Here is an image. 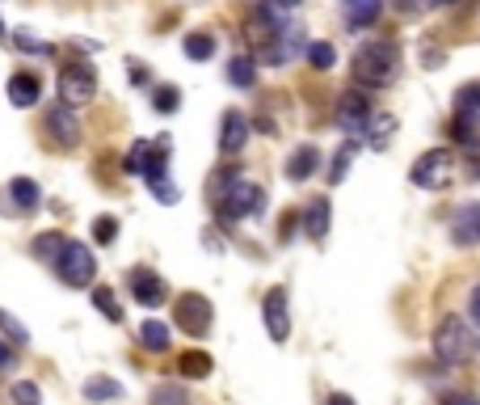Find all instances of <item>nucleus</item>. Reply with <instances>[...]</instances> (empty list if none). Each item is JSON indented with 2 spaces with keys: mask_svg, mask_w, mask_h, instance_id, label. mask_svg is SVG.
Masks as SVG:
<instances>
[{
  "mask_svg": "<svg viewBox=\"0 0 480 405\" xmlns=\"http://www.w3.org/2000/svg\"><path fill=\"white\" fill-rule=\"evenodd\" d=\"M400 76V47L392 39L362 42L354 51V81L362 89H388Z\"/></svg>",
  "mask_w": 480,
  "mask_h": 405,
  "instance_id": "obj_1",
  "label": "nucleus"
},
{
  "mask_svg": "<svg viewBox=\"0 0 480 405\" xmlns=\"http://www.w3.org/2000/svg\"><path fill=\"white\" fill-rule=\"evenodd\" d=\"M476 350V338H472V325L464 317H442L439 330H434V355H439L447 367L467 364Z\"/></svg>",
  "mask_w": 480,
  "mask_h": 405,
  "instance_id": "obj_2",
  "label": "nucleus"
},
{
  "mask_svg": "<svg viewBox=\"0 0 480 405\" xmlns=\"http://www.w3.org/2000/svg\"><path fill=\"white\" fill-rule=\"evenodd\" d=\"M451 178H455L451 148H430V153H422L409 169V182L417 186V190H442Z\"/></svg>",
  "mask_w": 480,
  "mask_h": 405,
  "instance_id": "obj_3",
  "label": "nucleus"
},
{
  "mask_svg": "<svg viewBox=\"0 0 480 405\" xmlns=\"http://www.w3.org/2000/svg\"><path fill=\"white\" fill-rule=\"evenodd\" d=\"M215 207H220L223 224L245 220V216H257V211L266 207V190H261L257 182H249V178H236V182L223 190V198L215 203Z\"/></svg>",
  "mask_w": 480,
  "mask_h": 405,
  "instance_id": "obj_4",
  "label": "nucleus"
},
{
  "mask_svg": "<svg viewBox=\"0 0 480 405\" xmlns=\"http://www.w3.org/2000/svg\"><path fill=\"white\" fill-rule=\"evenodd\" d=\"M56 275L68 287H93V275H97V258L89 245H81V241H68V250L59 253L56 262Z\"/></svg>",
  "mask_w": 480,
  "mask_h": 405,
  "instance_id": "obj_5",
  "label": "nucleus"
},
{
  "mask_svg": "<svg viewBox=\"0 0 480 405\" xmlns=\"http://www.w3.org/2000/svg\"><path fill=\"white\" fill-rule=\"evenodd\" d=\"M56 89H59V101L72 106V110H76V106H89V101L97 98V72L89 68V64H72V68L59 72Z\"/></svg>",
  "mask_w": 480,
  "mask_h": 405,
  "instance_id": "obj_6",
  "label": "nucleus"
},
{
  "mask_svg": "<svg viewBox=\"0 0 480 405\" xmlns=\"http://www.w3.org/2000/svg\"><path fill=\"white\" fill-rule=\"evenodd\" d=\"M42 131L51 136L56 148H76V144H81V119H76V110L64 106V101L47 106V114H42Z\"/></svg>",
  "mask_w": 480,
  "mask_h": 405,
  "instance_id": "obj_7",
  "label": "nucleus"
},
{
  "mask_svg": "<svg viewBox=\"0 0 480 405\" xmlns=\"http://www.w3.org/2000/svg\"><path fill=\"white\" fill-rule=\"evenodd\" d=\"M173 317L190 338H203L211 330V300L198 292H181L178 304H173Z\"/></svg>",
  "mask_w": 480,
  "mask_h": 405,
  "instance_id": "obj_8",
  "label": "nucleus"
},
{
  "mask_svg": "<svg viewBox=\"0 0 480 405\" xmlns=\"http://www.w3.org/2000/svg\"><path fill=\"white\" fill-rule=\"evenodd\" d=\"M165 156H169V144H148V140H135L131 153H127V173L131 178H152L165 169Z\"/></svg>",
  "mask_w": 480,
  "mask_h": 405,
  "instance_id": "obj_9",
  "label": "nucleus"
},
{
  "mask_svg": "<svg viewBox=\"0 0 480 405\" xmlns=\"http://www.w3.org/2000/svg\"><path fill=\"white\" fill-rule=\"evenodd\" d=\"M131 295H135V304L144 308H161L169 300V283L156 275V270H148V266H135L131 270Z\"/></svg>",
  "mask_w": 480,
  "mask_h": 405,
  "instance_id": "obj_10",
  "label": "nucleus"
},
{
  "mask_svg": "<svg viewBox=\"0 0 480 405\" xmlns=\"http://www.w3.org/2000/svg\"><path fill=\"white\" fill-rule=\"evenodd\" d=\"M261 313H266V330L278 347L291 338V317H287V287H270L266 300H261Z\"/></svg>",
  "mask_w": 480,
  "mask_h": 405,
  "instance_id": "obj_11",
  "label": "nucleus"
},
{
  "mask_svg": "<svg viewBox=\"0 0 480 405\" xmlns=\"http://www.w3.org/2000/svg\"><path fill=\"white\" fill-rule=\"evenodd\" d=\"M333 119H337L345 131H367V123L375 119V114H371V101L362 98V93H354V89H350V93H342V98H337Z\"/></svg>",
  "mask_w": 480,
  "mask_h": 405,
  "instance_id": "obj_12",
  "label": "nucleus"
},
{
  "mask_svg": "<svg viewBox=\"0 0 480 405\" xmlns=\"http://www.w3.org/2000/svg\"><path fill=\"white\" fill-rule=\"evenodd\" d=\"M245 144H249V119L240 110H228L223 114V123H220V153L236 156Z\"/></svg>",
  "mask_w": 480,
  "mask_h": 405,
  "instance_id": "obj_13",
  "label": "nucleus"
},
{
  "mask_svg": "<svg viewBox=\"0 0 480 405\" xmlns=\"http://www.w3.org/2000/svg\"><path fill=\"white\" fill-rule=\"evenodd\" d=\"M4 93H9V101H13L17 110H30V106H39V93L42 84L34 72H13L9 76V84H4Z\"/></svg>",
  "mask_w": 480,
  "mask_h": 405,
  "instance_id": "obj_14",
  "label": "nucleus"
},
{
  "mask_svg": "<svg viewBox=\"0 0 480 405\" xmlns=\"http://www.w3.org/2000/svg\"><path fill=\"white\" fill-rule=\"evenodd\" d=\"M455 245H480V203H464L451 220Z\"/></svg>",
  "mask_w": 480,
  "mask_h": 405,
  "instance_id": "obj_15",
  "label": "nucleus"
},
{
  "mask_svg": "<svg viewBox=\"0 0 480 405\" xmlns=\"http://www.w3.org/2000/svg\"><path fill=\"white\" fill-rule=\"evenodd\" d=\"M329 224H333L329 198H312V203H308V211H303V228H308V237L325 241V237H329Z\"/></svg>",
  "mask_w": 480,
  "mask_h": 405,
  "instance_id": "obj_16",
  "label": "nucleus"
},
{
  "mask_svg": "<svg viewBox=\"0 0 480 405\" xmlns=\"http://www.w3.org/2000/svg\"><path fill=\"white\" fill-rule=\"evenodd\" d=\"M316 169H320V148H312V144H300V148L287 156V178H291V182L312 178Z\"/></svg>",
  "mask_w": 480,
  "mask_h": 405,
  "instance_id": "obj_17",
  "label": "nucleus"
},
{
  "mask_svg": "<svg viewBox=\"0 0 480 405\" xmlns=\"http://www.w3.org/2000/svg\"><path fill=\"white\" fill-rule=\"evenodd\" d=\"M169 342H173V338H169V325L165 321L148 317V321L139 325V347H144V350H152V355H165Z\"/></svg>",
  "mask_w": 480,
  "mask_h": 405,
  "instance_id": "obj_18",
  "label": "nucleus"
},
{
  "mask_svg": "<svg viewBox=\"0 0 480 405\" xmlns=\"http://www.w3.org/2000/svg\"><path fill=\"white\" fill-rule=\"evenodd\" d=\"M9 198L17 203V211H34L42 203V190L34 178H13V182H9Z\"/></svg>",
  "mask_w": 480,
  "mask_h": 405,
  "instance_id": "obj_19",
  "label": "nucleus"
},
{
  "mask_svg": "<svg viewBox=\"0 0 480 405\" xmlns=\"http://www.w3.org/2000/svg\"><path fill=\"white\" fill-rule=\"evenodd\" d=\"M178 367H181V376L186 380H206L211 372H215V359H211L206 350H186Z\"/></svg>",
  "mask_w": 480,
  "mask_h": 405,
  "instance_id": "obj_20",
  "label": "nucleus"
},
{
  "mask_svg": "<svg viewBox=\"0 0 480 405\" xmlns=\"http://www.w3.org/2000/svg\"><path fill=\"white\" fill-rule=\"evenodd\" d=\"M84 397H89L93 405L118 401V397H123V384H118V380H110V376H93V380H84Z\"/></svg>",
  "mask_w": 480,
  "mask_h": 405,
  "instance_id": "obj_21",
  "label": "nucleus"
},
{
  "mask_svg": "<svg viewBox=\"0 0 480 405\" xmlns=\"http://www.w3.org/2000/svg\"><path fill=\"white\" fill-rule=\"evenodd\" d=\"M358 148H362V140H358V136H350V140H345L342 148L333 153V165H329V182H333V186L345 182V173H350V161H354Z\"/></svg>",
  "mask_w": 480,
  "mask_h": 405,
  "instance_id": "obj_22",
  "label": "nucleus"
},
{
  "mask_svg": "<svg viewBox=\"0 0 480 405\" xmlns=\"http://www.w3.org/2000/svg\"><path fill=\"white\" fill-rule=\"evenodd\" d=\"M342 9H345V17H350V26H371L384 4H380V0H342Z\"/></svg>",
  "mask_w": 480,
  "mask_h": 405,
  "instance_id": "obj_23",
  "label": "nucleus"
},
{
  "mask_svg": "<svg viewBox=\"0 0 480 405\" xmlns=\"http://www.w3.org/2000/svg\"><path fill=\"white\" fill-rule=\"evenodd\" d=\"M257 81V64L249 56H236L228 59V84H236V89H249V84Z\"/></svg>",
  "mask_w": 480,
  "mask_h": 405,
  "instance_id": "obj_24",
  "label": "nucleus"
},
{
  "mask_svg": "<svg viewBox=\"0 0 480 405\" xmlns=\"http://www.w3.org/2000/svg\"><path fill=\"white\" fill-rule=\"evenodd\" d=\"M0 338H9L13 347H30V325L17 321L9 308H0Z\"/></svg>",
  "mask_w": 480,
  "mask_h": 405,
  "instance_id": "obj_25",
  "label": "nucleus"
},
{
  "mask_svg": "<svg viewBox=\"0 0 480 405\" xmlns=\"http://www.w3.org/2000/svg\"><path fill=\"white\" fill-rule=\"evenodd\" d=\"M93 304H97V313L106 317V321H123V304H118V295L110 292V287H93Z\"/></svg>",
  "mask_w": 480,
  "mask_h": 405,
  "instance_id": "obj_26",
  "label": "nucleus"
},
{
  "mask_svg": "<svg viewBox=\"0 0 480 405\" xmlns=\"http://www.w3.org/2000/svg\"><path fill=\"white\" fill-rule=\"evenodd\" d=\"M64 250H68V241L59 237V233H42V237L34 241V258H47V262H59Z\"/></svg>",
  "mask_w": 480,
  "mask_h": 405,
  "instance_id": "obj_27",
  "label": "nucleus"
},
{
  "mask_svg": "<svg viewBox=\"0 0 480 405\" xmlns=\"http://www.w3.org/2000/svg\"><path fill=\"white\" fill-rule=\"evenodd\" d=\"M308 64L316 72H329L337 64V51H333V42H308Z\"/></svg>",
  "mask_w": 480,
  "mask_h": 405,
  "instance_id": "obj_28",
  "label": "nucleus"
},
{
  "mask_svg": "<svg viewBox=\"0 0 480 405\" xmlns=\"http://www.w3.org/2000/svg\"><path fill=\"white\" fill-rule=\"evenodd\" d=\"M181 51H186L190 59H211L215 56V39H211V34H186Z\"/></svg>",
  "mask_w": 480,
  "mask_h": 405,
  "instance_id": "obj_29",
  "label": "nucleus"
},
{
  "mask_svg": "<svg viewBox=\"0 0 480 405\" xmlns=\"http://www.w3.org/2000/svg\"><path fill=\"white\" fill-rule=\"evenodd\" d=\"M9 401L13 405H42V389L34 380H17L13 389H9Z\"/></svg>",
  "mask_w": 480,
  "mask_h": 405,
  "instance_id": "obj_30",
  "label": "nucleus"
},
{
  "mask_svg": "<svg viewBox=\"0 0 480 405\" xmlns=\"http://www.w3.org/2000/svg\"><path fill=\"white\" fill-rule=\"evenodd\" d=\"M148 190H152L156 198H161V203H178V186L169 182V169L152 173V178H148Z\"/></svg>",
  "mask_w": 480,
  "mask_h": 405,
  "instance_id": "obj_31",
  "label": "nucleus"
},
{
  "mask_svg": "<svg viewBox=\"0 0 480 405\" xmlns=\"http://www.w3.org/2000/svg\"><path fill=\"white\" fill-rule=\"evenodd\" d=\"M152 405H194V401L181 384H161V389L152 392Z\"/></svg>",
  "mask_w": 480,
  "mask_h": 405,
  "instance_id": "obj_32",
  "label": "nucleus"
},
{
  "mask_svg": "<svg viewBox=\"0 0 480 405\" xmlns=\"http://www.w3.org/2000/svg\"><path fill=\"white\" fill-rule=\"evenodd\" d=\"M152 98H156L152 106H156L161 114H173V110L181 106V89H178V84H161V89H156Z\"/></svg>",
  "mask_w": 480,
  "mask_h": 405,
  "instance_id": "obj_33",
  "label": "nucleus"
},
{
  "mask_svg": "<svg viewBox=\"0 0 480 405\" xmlns=\"http://www.w3.org/2000/svg\"><path fill=\"white\" fill-rule=\"evenodd\" d=\"M93 237H97V245H114V241H118V220H114V216H97Z\"/></svg>",
  "mask_w": 480,
  "mask_h": 405,
  "instance_id": "obj_34",
  "label": "nucleus"
},
{
  "mask_svg": "<svg viewBox=\"0 0 480 405\" xmlns=\"http://www.w3.org/2000/svg\"><path fill=\"white\" fill-rule=\"evenodd\" d=\"M367 127H371V144H388V136L397 131V119L392 114H375Z\"/></svg>",
  "mask_w": 480,
  "mask_h": 405,
  "instance_id": "obj_35",
  "label": "nucleus"
},
{
  "mask_svg": "<svg viewBox=\"0 0 480 405\" xmlns=\"http://www.w3.org/2000/svg\"><path fill=\"white\" fill-rule=\"evenodd\" d=\"M13 42L22 47V51H30V56H47V51H51V47H47V42H39L34 34H30V30H17Z\"/></svg>",
  "mask_w": 480,
  "mask_h": 405,
  "instance_id": "obj_36",
  "label": "nucleus"
},
{
  "mask_svg": "<svg viewBox=\"0 0 480 405\" xmlns=\"http://www.w3.org/2000/svg\"><path fill=\"white\" fill-rule=\"evenodd\" d=\"M467 313H472V321L480 325V283L472 287V295H467Z\"/></svg>",
  "mask_w": 480,
  "mask_h": 405,
  "instance_id": "obj_37",
  "label": "nucleus"
},
{
  "mask_svg": "<svg viewBox=\"0 0 480 405\" xmlns=\"http://www.w3.org/2000/svg\"><path fill=\"white\" fill-rule=\"evenodd\" d=\"M425 4H430V0H397V9H400V13H422Z\"/></svg>",
  "mask_w": 480,
  "mask_h": 405,
  "instance_id": "obj_38",
  "label": "nucleus"
},
{
  "mask_svg": "<svg viewBox=\"0 0 480 405\" xmlns=\"http://www.w3.org/2000/svg\"><path fill=\"white\" fill-rule=\"evenodd\" d=\"M295 228H300V216H295V211H287V216H283V241H291V233H295Z\"/></svg>",
  "mask_w": 480,
  "mask_h": 405,
  "instance_id": "obj_39",
  "label": "nucleus"
},
{
  "mask_svg": "<svg viewBox=\"0 0 480 405\" xmlns=\"http://www.w3.org/2000/svg\"><path fill=\"white\" fill-rule=\"evenodd\" d=\"M13 359H17V355L4 347V342H0V367H13Z\"/></svg>",
  "mask_w": 480,
  "mask_h": 405,
  "instance_id": "obj_40",
  "label": "nucleus"
},
{
  "mask_svg": "<svg viewBox=\"0 0 480 405\" xmlns=\"http://www.w3.org/2000/svg\"><path fill=\"white\" fill-rule=\"evenodd\" d=\"M325 405H354V397H345V392H329V401Z\"/></svg>",
  "mask_w": 480,
  "mask_h": 405,
  "instance_id": "obj_41",
  "label": "nucleus"
},
{
  "mask_svg": "<svg viewBox=\"0 0 480 405\" xmlns=\"http://www.w3.org/2000/svg\"><path fill=\"white\" fill-rule=\"evenodd\" d=\"M447 405H480L476 397H447Z\"/></svg>",
  "mask_w": 480,
  "mask_h": 405,
  "instance_id": "obj_42",
  "label": "nucleus"
},
{
  "mask_svg": "<svg viewBox=\"0 0 480 405\" xmlns=\"http://www.w3.org/2000/svg\"><path fill=\"white\" fill-rule=\"evenodd\" d=\"M278 4H283V9H295V4H300V0H278Z\"/></svg>",
  "mask_w": 480,
  "mask_h": 405,
  "instance_id": "obj_43",
  "label": "nucleus"
},
{
  "mask_svg": "<svg viewBox=\"0 0 480 405\" xmlns=\"http://www.w3.org/2000/svg\"><path fill=\"white\" fill-rule=\"evenodd\" d=\"M430 4H451V0H430Z\"/></svg>",
  "mask_w": 480,
  "mask_h": 405,
  "instance_id": "obj_44",
  "label": "nucleus"
},
{
  "mask_svg": "<svg viewBox=\"0 0 480 405\" xmlns=\"http://www.w3.org/2000/svg\"><path fill=\"white\" fill-rule=\"evenodd\" d=\"M0 42H4V26H0Z\"/></svg>",
  "mask_w": 480,
  "mask_h": 405,
  "instance_id": "obj_45",
  "label": "nucleus"
}]
</instances>
